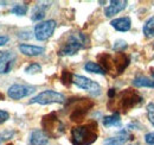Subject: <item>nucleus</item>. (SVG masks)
<instances>
[{"label":"nucleus","mask_w":154,"mask_h":145,"mask_svg":"<svg viewBox=\"0 0 154 145\" xmlns=\"http://www.w3.org/2000/svg\"><path fill=\"white\" fill-rule=\"evenodd\" d=\"M72 83L76 85L77 87L81 88V89L89 92L93 96L100 95L101 92H102L101 86L97 82L85 77V76H82V75H72Z\"/></svg>","instance_id":"nucleus-5"},{"label":"nucleus","mask_w":154,"mask_h":145,"mask_svg":"<svg viewBox=\"0 0 154 145\" xmlns=\"http://www.w3.org/2000/svg\"><path fill=\"white\" fill-rule=\"evenodd\" d=\"M84 69H85V72H88L100 74V75H106L104 69H103L98 63H95V62H87L85 66H84Z\"/></svg>","instance_id":"nucleus-19"},{"label":"nucleus","mask_w":154,"mask_h":145,"mask_svg":"<svg viewBox=\"0 0 154 145\" xmlns=\"http://www.w3.org/2000/svg\"><path fill=\"white\" fill-rule=\"evenodd\" d=\"M98 137L95 123L76 126L71 130V143L74 145H91Z\"/></svg>","instance_id":"nucleus-1"},{"label":"nucleus","mask_w":154,"mask_h":145,"mask_svg":"<svg viewBox=\"0 0 154 145\" xmlns=\"http://www.w3.org/2000/svg\"><path fill=\"white\" fill-rule=\"evenodd\" d=\"M2 55H4V51H0V58L2 57Z\"/></svg>","instance_id":"nucleus-30"},{"label":"nucleus","mask_w":154,"mask_h":145,"mask_svg":"<svg viewBox=\"0 0 154 145\" xmlns=\"http://www.w3.org/2000/svg\"><path fill=\"white\" fill-rule=\"evenodd\" d=\"M127 1L126 0H112L110 5L108 7H106L104 10V14L106 17H113L117 13H120L121 11H123L127 7Z\"/></svg>","instance_id":"nucleus-11"},{"label":"nucleus","mask_w":154,"mask_h":145,"mask_svg":"<svg viewBox=\"0 0 154 145\" xmlns=\"http://www.w3.org/2000/svg\"><path fill=\"white\" fill-rule=\"evenodd\" d=\"M8 36H0V47H2V45H5L7 42H8Z\"/></svg>","instance_id":"nucleus-28"},{"label":"nucleus","mask_w":154,"mask_h":145,"mask_svg":"<svg viewBox=\"0 0 154 145\" xmlns=\"http://www.w3.org/2000/svg\"><path fill=\"white\" fill-rule=\"evenodd\" d=\"M40 70H42V67L38 63H31L25 68V72H27V74H36V72H39Z\"/></svg>","instance_id":"nucleus-22"},{"label":"nucleus","mask_w":154,"mask_h":145,"mask_svg":"<svg viewBox=\"0 0 154 145\" xmlns=\"http://www.w3.org/2000/svg\"><path fill=\"white\" fill-rule=\"evenodd\" d=\"M129 139V133L127 130L120 131L116 136L110 137L103 142V145H123L127 140Z\"/></svg>","instance_id":"nucleus-12"},{"label":"nucleus","mask_w":154,"mask_h":145,"mask_svg":"<svg viewBox=\"0 0 154 145\" xmlns=\"http://www.w3.org/2000/svg\"><path fill=\"white\" fill-rule=\"evenodd\" d=\"M35 91H36L35 87L24 86V85H13V86H11L8 88L7 95L13 100H19V99H23V98H26V96L31 95Z\"/></svg>","instance_id":"nucleus-8"},{"label":"nucleus","mask_w":154,"mask_h":145,"mask_svg":"<svg viewBox=\"0 0 154 145\" xmlns=\"http://www.w3.org/2000/svg\"><path fill=\"white\" fill-rule=\"evenodd\" d=\"M153 77H154V72H153Z\"/></svg>","instance_id":"nucleus-33"},{"label":"nucleus","mask_w":154,"mask_h":145,"mask_svg":"<svg viewBox=\"0 0 154 145\" xmlns=\"http://www.w3.org/2000/svg\"><path fill=\"white\" fill-rule=\"evenodd\" d=\"M16 61V54L12 51H5L0 58V74H8L12 70Z\"/></svg>","instance_id":"nucleus-10"},{"label":"nucleus","mask_w":154,"mask_h":145,"mask_svg":"<svg viewBox=\"0 0 154 145\" xmlns=\"http://www.w3.org/2000/svg\"><path fill=\"white\" fill-rule=\"evenodd\" d=\"M13 134H14L13 131H5V132H1V133H0V142H4V140H7V139L12 138Z\"/></svg>","instance_id":"nucleus-25"},{"label":"nucleus","mask_w":154,"mask_h":145,"mask_svg":"<svg viewBox=\"0 0 154 145\" xmlns=\"http://www.w3.org/2000/svg\"><path fill=\"white\" fill-rule=\"evenodd\" d=\"M143 34L147 38H153L154 37V16L147 19V21L143 25Z\"/></svg>","instance_id":"nucleus-20"},{"label":"nucleus","mask_w":154,"mask_h":145,"mask_svg":"<svg viewBox=\"0 0 154 145\" xmlns=\"http://www.w3.org/2000/svg\"><path fill=\"white\" fill-rule=\"evenodd\" d=\"M108 95H109V98H114V95H115V89H114V88H113V89H109Z\"/></svg>","instance_id":"nucleus-29"},{"label":"nucleus","mask_w":154,"mask_h":145,"mask_svg":"<svg viewBox=\"0 0 154 145\" xmlns=\"http://www.w3.org/2000/svg\"><path fill=\"white\" fill-rule=\"evenodd\" d=\"M110 24L115 30L120 31V32H126V31L131 30V27H132V20L129 17H121V18L113 19Z\"/></svg>","instance_id":"nucleus-14"},{"label":"nucleus","mask_w":154,"mask_h":145,"mask_svg":"<svg viewBox=\"0 0 154 145\" xmlns=\"http://www.w3.org/2000/svg\"><path fill=\"white\" fill-rule=\"evenodd\" d=\"M133 85L135 87H146V88H154V80H151L146 76H137L133 80Z\"/></svg>","instance_id":"nucleus-16"},{"label":"nucleus","mask_w":154,"mask_h":145,"mask_svg":"<svg viewBox=\"0 0 154 145\" xmlns=\"http://www.w3.org/2000/svg\"><path fill=\"white\" fill-rule=\"evenodd\" d=\"M91 106H93V104L89 102L87 99H81L79 105L75 106L74 109H72V113H71V115H70L71 120H74V121H79V120H82V119L84 118L85 113L88 112V109L90 108Z\"/></svg>","instance_id":"nucleus-9"},{"label":"nucleus","mask_w":154,"mask_h":145,"mask_svg":"<svg viewBox=\"0 0 154 145\" xmlns=\"http://www.w3.org/2000/svg\"><path fill=\"white\" fill-rule=\"evenodd\" d=\"M42 125L44 128L43 131L46 133V136L52 138H57L59 136H62L65 131L63 123L58 119V117L55 113L45 115L42 120Z\"/></svg>","instance_id":"nucleus-2"},{"label":"nucleus","mask_w":154,"mask_h":145,"mask_svg":"<svg viewBox=\"0 0 154 145\" xmlns=\"http://www.w3.org/2000/svg\"><path fill=\"white\" fill-rule=\"evenodd\" d=\"M2 99H4V95H2V94H0V100H2Z\"/></svg>","instance_id":"nucleus-31"},{"label":"nucleus","mask_w":154,"mask_h":145,"mask_svg":"<svg viewBox=\"0 0 154 145\" xmlns=\"http://www.w3.org/2000/svg\"><path fill=\"white\" fill-rule=\"evenodd\" d=\"M145 142L148 145H154V132H149L145 134Z\"/></svg>","instance_id":"nucleus-26"},{"label":"nucleus","mask_w":154,"mask_h":145,"mask_svg":"<svg viewBox=\"0 0 154 145\" xmlns=\"http://www.w3.org/2000/svg\"><path fill=\"white\" fill-rule=\"evenodd\" d=\"M65 101V96L58 92L51 91H44L39 93L37 96L32 98L30 100V104H39V105H49V104H63Z\"/></svg>","instance_id":"nucleus-4"},{"label":"nucleus","mask_w":154,"mask_h":145,"mask_svg":"<svg viewBox=\"0 0 154 145\" xmlns=\"http://www.w3.org/2000/svg\"><path fill=\"white\" fill-rule=\"evenodd\" d=\"M56 29V21L50 19L45 21H40L35 27V37L38 40H46L52 36L54 31Z\"/></svg>","instance_id":"nucleus-7"},{"label":"nucleus","mask_w":154,"mask_h":145,"mask_svg":"<svg viewBox=\"0 0 154 145\" xmlns=\"http://www.w3.org/2000/svg\"><path fill=\"white\" fill-rule=\"evenodd\" d=\"M87 38L83 34H72L68 37L66 42L64 43V45L60 48L59 55L60 56H72L77 54L78 50H81L82 48H84V43H85Z\"/></svg>","instance_id":"nucleus-3"},{"label":"nucleus","mask_w":154,"mask_h":145,"mask_svg":"<svg viewBox=\"0 0 154 145\" xmlns=\"http://www.w3.org/2000/svg\"><path fill=\"white\" fill-rule=\"evenodd\" d=\"M11 12L16 16H25L27 12V6L26 5H21V4H17L12 7Z\"/></svg>","instance_id":"nucleus-21"},{"label":"nucleus","mask_w":154,"mask_h":145,"mask_svg":"<svg viewBox=\"0 0 154 145\" xmlns=\"http://www.w3.org/2000/svg\"><path fill=\"white\" fill-rule=\"evenodd\" d=\"M133 145H139V144H133Z\"/></svg>","instance_id":"nucleus-32"},{"label":"nucleus","mask_w":154,"mask_h":145,"mask_svg":"<svg viewBox=\"0 0 154 145\" xmlns=\"http://www.w3.org/2000/svg\"><path fill=\"white\" fill-rule=\"evenodd\" d=\"M147 115H148V119L151 121V124L154 126V104L151 102L147 105Z\"/></svg>","instance_id":"nucleus-23"},{"label":"nucleus","mask_w":154,"mask_h":145,"mask_svg":"<svg viewBox=\"0 0 154 145\" xmlns=\"http://www.w3.org/2000/svg\"><path fill=\"white\" fill-rule=\"evenodd\" d=\"M48 8V6L45 5H36L35 8H33V12H32V16H31V19L33 21H39L45 17V10Z\"/></svg>","instance_id":"nucleus-18"},{"label":"nucleus","mask_w":154,"mask_h":145,"mask_svg":"<svg viewBox=\"0 0 154 145\" xmlns=\"http://www.w3.org/2000/svg\"><path fill=\"white\" fill-rule=\"evenodd\" d=\"M127 48V43L125 42V40H121V39H119V40H116L115 44H114V47H113V49L116 50V51H122V50H125Z\"/></svg>","instance_id":"nucleus-24"},{"label":"nucleus","mask_w":154,"mask_h":145,"mask_svg":"<svg viewBox=\"0 0 154 145\" xmlns=\"http://www.w3.org/2000/svg\"><path fill=\"white\" fill-rule=\"evenodd\" d=\"M18 49L21 54L26 55V56H39L45 51V49L43 47L30 45V44H20Z\"/></svg>","instance_id":"nucleus-15"},{"label":"nucleus","mask_w":154,"mask_h":145,"mask_svg":"<svg viewBox=\"0 0 154 145\" xmlns=\"http://www.w3.org/2000/svg\"><path fill=\"white\" fill-rule=\"evenodd\" d=\"M49 142V137L43 130H35L30 134V144L31 145H46Z\"/></svg>","instance_id":"nucleus-13"},{"label":"nucleus","mask_w":154,"mask_h":145,"mask_svg":"<svg viewBox=\"0 0 154 145\" xmlns=\"http://www.w3.org/2000/svg\"><path fill=\"white\" fill-rule=\"evenodd\" d=\"M103 125L106 127H112V126H120L121 125V117L120 114L116 112L112 115L104 117L103 118Z\"/></svg>","instance_id":"nucleus-17"},{"label":"nucleus","mask_w":154,"mask_h":145,"mask_svg":"<svg viewBox=\"0 0 154 145\" xmlns=\"http://www.w3.org/2000/svg\"><path fill=\"white\" fill-rule=\"evenodd\" d=\"M8 118H10V114H8L6 111L0 109V124H2V123H5V121H7V120H8Z\"/></svg>","instance_id":"nucleus-27"},{"label":"nucleus","mask_w":154,"mask_h":145,"mask_svg":"<svg viewBox=\"0 0 154 145\" xmlns=\"http://www.w3.org/2000/svg\"><path fill=\"white\" fill-rule=\"evenodd\" d=\"M142 101V98L132 89H126L120 94L119 98V107L122 108L123 111H128V109L133 108L136 105H139Z\"/></svg>","instance_id":"nucleus-6"}]
</instances>
